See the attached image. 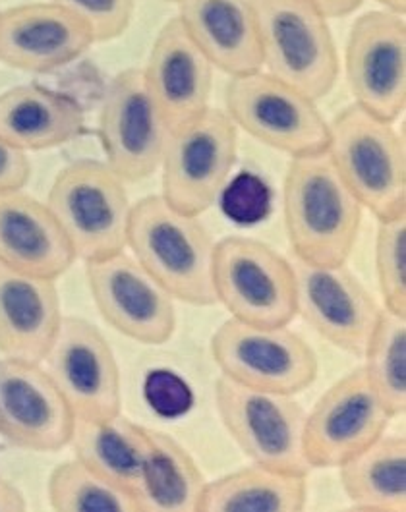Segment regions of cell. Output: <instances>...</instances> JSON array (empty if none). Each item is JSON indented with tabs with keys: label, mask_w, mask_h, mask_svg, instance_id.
Listing matches in <instances>:
<instances>
[{
	"label": "cell",
	"mask_w": 406,
	"mask_h": 512,
	"mask_svg": "<svg viewBox=\"0 0 406 512\" xmlns=\"http://www.w3.org/2000/svg\"><path fill=\"white\" fill-rule=\"evenodd\" d=\"M283 211L290 248L298 261L347 263L362 227L364 207L327 153L290 159Z\"/></svg>",
	"instance_id": "6da1fadb"
},
{
	"label": "cell",
	"mask_w": 406,
	"mask_h": 512,
	"mask_svg": "<svg viewBox=\"0 0 406 512\" xmlns=\"http://www.w3.org/2000/svg\"><path fill=\"white\" fill-rule=\"evenodd\" d=\"M215 244L200 217L176 211L161 196L132 205L126 250L174 300L190 306L217 304Z\"/></svg>",
	"instance_id": "7a4b0ae2"
},
{
	"label": "cell",
	"mask_w": 406,
	"mask_h": 512,
	"mask_svg": "<svg viewBox=\"0 0 406 512\" xmlns=\"http://www.w3.org/2000/svg\"><path fill=\"white\" fill-rule=\"evenodd\" d=\"M356 103L329 122L327 157L377 221L406 217L405 138Z\"/></svg>",
	"instance_id": "3957f363"
},
{
	"label": "cell",
	"mask_w": 406,
	"mask_h": 512,
	"mask_svg": "<svg viewBox=\"0 0 406 512\" xmlns=\"http://www.w3.org/2000/svg\"><path fill=\"white\" fill-rule=\"evenodd\" d=\"M261 70L319 101L337 84L341 62L329 20L310 0H252Z\"/></svg>",
	"instance_id": "277c9868"
},
{
	"label": "cell",
	"mask_w": 406,
	"mask_h": 512,
	"mask_svg": "<svg viewBox=\"0 0 406 512\" xmlns=\"http://www.w3.org/2000/svg\"><path fill=\"white\" fill-rule=\"evenodd\" d=\"M76 259L95 261L126 250L132 201L126 182L105 161L82 159L58 172L47 201Z\"/></svg>",
	"instance_id": "5b68a950"
},
{
	"label": "cell",
	"mask_w": 406,
	"mask_h": 512,
	"mask_svg": "<svg viewBox=\"0 0 406 512\" xmlns=\"http://www.w3.org/2000/svg\"><path fill=\"white\" fill-rule=\"evenodd\" d=\"M238 159V128L209 107L171 130L161 159V198L180 213L202 217L223 196Z\"/></svg>",
	"instance_id": "8992f818"
},
{
	"label": "cell",
	"mask_w": 406,
	"mask_h": 512,
	"mask_svg": "<svg viewBox=\"0 0 406 512\" xmlns=\"http://www.w3.org/2000/svg\"><path fill=\"white\" fill-rule=\"evenodd\" d=\"M213 395L223 426L254 464L302 476L312 472L304 455L306 410L294 395L246 387L225 375Z\"/></svg>",
	"instance_id": "52a82bcc"
},
{
	"label": "cell",
	"mask_w": 406,
	"mask_h": 512,
	"mask_svg": "<svg viewBox=\"0 0 406 512\" xmlns=\"http://www.w3.org/2000/svg\"><path fill=\"white\" fill-rule=\"evenodd\" d=\"M213 288L232 319L277 327L296 317L294 265L256 238L227 236L215 244Z\"/></svg>",
	"instance_id": "ba28073f"
},
{
	"label": "cell",
	"mask_w": 406,
	"mask_h": 512,
	"mask_svg": "<svg viewBox=\"0 0 406 512\" xmlns=\"http://www.w3.org/2000/svg\"><path fill=\"white\" fill-rule=\"evenodd\" d=\"M225 105L236 128L290 159L327 149L329 122L318 101L263 70L231 78Z\"/></svg>",
	"instance_id": "9c48e42d"
},
{
	"label": "cell",
	"mask_w": 406,
	"mask_h": 512,
	"mask_svg": "<svg viewBox=\"0 0 406 512\" xmlns=\"http://www.w3.org/2000/svg\"><path fill=\"white\" fill-rule=\"evenodd\" d=\"M211 356L234 383L296 395L318 377V354L289 325L227 319L211 339Z\"/></svg>",
	"instance_id": "30bf717a"
},
{
	"label": "cell",
	"mask_w": 406,
	"mask_h": 512,
	"mask_svg": "<svg viewBox=\"0 0 406 512\" xmlns=\"http://www.w3.org/2000/svg\"><path fill=\"white\" fill-rule=\"evenodd\" d=\"M171 130L145 86L144 70H122L109 84L101 113L99 140L105 163L126 182H142L161 167Z\"/></svg>",
	"instance_id": "8fae6325"
},
{
	"label": "cell",
	"mask_w": 406,
	"mask_h": 512,
	"mask_svg": "<svg viewBox=\"0 0 406 512\" xmlns=\"http://www.w3.org/2000/svg\"><path fill=\"white\" fill-rule=\"evenodd\" d=\"M43 366L76 420H109L122 414V379L115 352L87 319L64 315Z\"/></svg>",
	"instance_id": "7c38bea8"
},
{
	"label": "cell",
	"mask_w": 406,
	"mask_h": 512,
	"mask_svg": "<svg viewBox=\"0 0 406 512\" xmlns=\"http://www.w3.org/2000/svg\"><path fill=\"white\" fill-rule=\"evenodd\" d=\"M391 420L364 368L350 371L306 412L304 455L310 468H339L379 439Z\"/></svg>",
	"instance_id": "4fadbf2b"
},
{
	"label": "cell",
	"mask_w": 406,
	"mask_h": 512,
	"mask_svg": "<svg viewBox=\"0 0 406 512\" xmlns=\"http://www.w3.org/2000/svg\"><path fill=\"white\" fill-rule=\"evenodd\" d=\"M347 84L354 103L395 122L406 109L405 16L370 10L356 18L345 51Z\"/></svg>",
	"instance_id": "5bb4252c"
},
{
	"label": "cell",
	"mask_w": 406,
	"mask_h": 512,
	"mask_svg": "<svg viewBox=\"0 0 406 512\" xmlns=\"http://www.w3.org/2000/svg\"><path fill=\"white\" fill-rule=\"evenodd\" d=\"M86 279L95 308L120 335L153 346L173 339L174 298L132 254L87 261Z\"/></svg>",
	"instance_id": "9a60e30c"
},
{
	"label": "cell",
	"mask_w": 406,
	"mask_h": 512,
	"mask_svg": "<svg viewBox=\"0 0 406 512\" xmlns=\"http://www.w3.org/2000/svg\"><path fill=\"white\" fill-rule=\"evenodd\" d=\"M296 315L333 346L362 356L383 306L347 263L316 265L292 261Z\"/></svg>",
	"instance_id": "2e32d148"
},
{
	"label": "cell",
	"mask_w": 406,
	"mask_h": 512,
	"mask_svg": "<svg viewBox=\"0 0 406 512\" xmlns=\"http://www.w3.org/2000/svg\"><path fill=\"white\" fill-rule=\"evenodd\" d=\"M76 416L43 364L0 358V437L33 453L68 447Z\"/></svg>",
	"instance_id": "e0dca14e"
},
{
	"label": "cell",
	"mask_w": 406,
	"mask_h": 512,
	"mask_svg": "<svg viewBox=\"0 0 406 512\" xmlns=\"http://www.w3.org/2000/svg\"><path fill=\"white\" fill-rule=\"evenodd\" d=\"M86 24L57 2L0 10V62L24 72H53L93 45Z\"/></svg>",
	"instance_id": "ac0fdd59"
},
{
	"label": "cell",
	"mask_w": 406,
	"mask_h": 512,
	"mask_svg": "<svg viewBox=\"0 0 406 512\" xmlns=\"http://www.w3.org/2000/svg\"><path fill=\"white\" fill-rule=\"evenodd\" d=\"M142 70L145 86L169 130L209 109L215 68L178 18L169 20L157 33Z\"/></svg>",
	"instance_id": "d6986e66"
},
{
	"label": "cell",
	"mask_w": 406,
	"mask_h": 512,
	"mask_svg": "<svg viewBox=\"0 0 406 512\" xmlns=\"http://www.w3.org/2000/svg\"><path fill=\"white\" fill-rule=\"evenodd\" d=\"M76 254L53 211L24 190L0 194V265L33 277H62Z\"/></svg>",
	"instance_id": "ffe728a7"
},
{
	"label": "cell",
	"mask_w": 406,
	"mask_h": 512,
	"mask_svg": "<svg viewBox=\"0 0 406 512\" xmlns=\"http://www.w3.org/2000/svg\"><path fill=\"white\" fill-rule=\"evenodd\" d=\"M64 319L55 279L0 265V354L43 364Z\"/></svg>",
	"instance_id": "44dd1931"
},
{
	"label": "cell",
	"mask_w": 406,
	"mask_h": 512,
	"mask_svg": "<svg viewBox=\"0 0 406 512\" xmlns=\"http://www.w3.org/2000/svg\"><path fill=\"white\" fill-rule=\"evenodd\" d=\"M178 20L213 68L229 78L261 70L252 0H178Z\"/></svg>",
	"instance_id": "7402d4cb"
},
{
	"label": "cell",
	"mask_w": 406,
	"mask_h": 512,
	"mask_svg": "<svg viewBox=\"0 0 406 512\" xmlns=\"http://www.w3.org/2000/svg\"><path fill=\"white\" fill-rule=\"evenodd\" d=\"M84 126V109L64 93L41 86L0 93V140L24 153L72 142Z\"/></svg>",
	"instance_id": "603a6c76"
},
{
	"label": "cell",
	"mask_w": 406,
	"mask_h": 512,
	"mask_svg": "<svg viewBox=\"0 0 406 512\" xmlns=\"http://www.w3.org/2000/svg\"><path fill=\"white\" fill-rule=\"evenodd\" d=\"M68 445L74 449V458L130 495L138 507L136 499L149 453V427L122 414L109 420H76Z\"/></svg>",
	"instance_id": "cb8c5ba5"
},
{
	"label": "cell",
	"mask_w": 406,
	"mask_h": 512,
	"mask_svg": "<svg viewBox=\"0 0 406 512\" xmlns=\"http://www.w3.org/2000/svg\"><path fill=\"white\" fill-rule=\"evenodd\" d=\"M308 501V476L254 464L207 482L200 512H300Z\"/></svg>",
	"instance_id": "d4e9b609"
},
{
	"label": "cell",
	"mask_w": 406,
	"mask_h": 512,
	"mask_svg": "<svg viewBox=\"0 0 406 512\" xmlns=\"http://www.w3.org/2000/svg\"><path fill=\"white\" fill-rule=\"evenodd\" d=\"M205 484L198 462L173 435L149 429L138 511L200 512Z\"/></svg>",
	"instance_id": "484cf974"
},
{
	"label": "cell",
	"mask_w": 406,
	"mask_h": 512,
	"mask_svg": "<svg viewBox=\"0 0 406 512\" xmlns=\"http://www.w3.org/2000/svg\"><path fill=\"white\" fill-rule=\"evenodd\" d=\"M348 501L360 511H406V439L383 433L339 466Z\"/></svg>",
	"instance_id": "4316f807"
},
{
	"label": "cell",
	"mask_w": 406,
	"mask_h": 512,
	"mask_svg": "<svg viewBox=\"0 0 406 512\" xmlns=\"http://www.w3.org/2000/svg\"><path fill=\"white\" fill-rule=\"evenodd\" d=\"M362 366L393 418L406 412V317L381 310Z\"/></svg>",
	"instance_id": "83f0119b"
},
{
	"label": "cell",
	"mask_w": 406,
	"mask_h": 512,
	"mask_svg": "<svg viewBox=\"0 0 406 512\" xmlns=\"http://www.w3.org/2000/svg\"><path fill=\"white\" fill-rule=\"evenodd\" d=\"M49 503L60 512H138L130 495L103 480L78 458L60 462L49 476Z\"/></svg>",
	"instance_id": "f1b7e54d"
},
{
	"label": "cell",
	"mask_w": 406,
	"mask_h": 512,
	"mask_svg": "<svg viewBox=\"0 0 406 512\" xmlns=\"http://www.w3.org/2000/svg\"><path fill=\"white\" fill-rule=\"evenodd\" d=\"M376 275L383 310L406 317V217L377 221Z\"/></svg>",
	"instance_id": "f546056e"
},
{
	"label": "cell",
	"mask_w": 406,
	"mask_h": 512,
	"mask_svg": "<svg viewBox=\"0 0 406 512\" xmlns=\"http://www.w3.org/2000/svg\"><path fill=\"white\" fill-rule=\"evenodd\" d=\"M86 24L95 43L113 41L130 28L136 0H53Z\"/></svg>",
	"instance_id": "4dcf8cb0"
},
{
	"label": "cell",
	"mask_w": 406,
	"mask_h": 512,
	"mask_svg": "<svg viewBox=\"0 0 406 512\" xmlns=\"http://www.w3.org/2000/svg\"><path fill=\"white\" fill-rule=\"evenodd\" d=\"M225 209L236 221H258L265 215L269 194L258 178L246 174L225 188Z\"/></svg>",
	"instance_id": "1f68e13d"
},
{
	"label": "cell",
	"mask_w": 406,
	"mask_h": 512,
	"mask_svg": "<svg viewBox=\"0 0 406 512\" xmlns=\"http://www.w3.org/2000/svg\"><path fill=\"white\" fill-rule=\"evenodd\" d=\"M31 178L28 153L0 140V194L24 190Z\"/></svg>",
	"instance_id": "d6a6232c"
},
{
	"label": "cell",
	"mask_w": 406,
	"mask_h": 512,
	"mask_svg": "<svg viewBox=\"0 0 406 512\" xmlns=\"http://www.w3.org/2000/svg\"><path fill=\"white\" fill-rule=\"evenodd\" d=\"M149 393L151 402H155V406L163 412H182L190 402L186 385L171 373H157L151 377Z\"/></svg>",
	"instance_id": "836d02e7"
},
{
	"label": "cell",
	"mask_w": 406,
	"mask_h": 512,
	"mask_svg": "<svg viewBox=\"0 0 406 512\" xmlns=\"http://www.w3.org/2000/svg\"><path fill=\"white\" fill-rule=\"evenodd\" d=\"M319 12L331 20V18H345L352 12H356L364 0H310Z\"/></svg>",
	"instance_id": "e575fe53"
},
{
	"label": "cell",
	"mask_w": 406,
	"mask_h": 512,
	"mask_svg": "<svg viewBox=\"0 0 406 512\" xmlns=\"http://www.w3.org/2000/svg\"><path fill=\"white\" fill-rule=\"evenodd\" d=\"M24 509H26V501L20 489L10 484L8 480L0 478V511L14 512L24 511Z\"/></svg>",
	"instance_id": "d590c367"
},
{
	"label": "cell",
	"mask_w": 406,
	"mask_h": 512,
	"mask_svg": "<svg viewBox=\"0 0 406 512\" xmlns=\"http://www.w3.org/2000/svg\"><path fill=\"white\" fill-rule=\"evenodd\" d=\"M376 2L383 6V10H389V12H395L401 16L406 14V0H376Z\"/></svg>",
	"instance_id": "8d00e7d4"
},
{
	"label": "cell",
	"mask_w": 406,
	"mask_h": 512,
	"mask_svg": "<svg viewBox=\"0 0 406 512\" xmlns=\"http://www.w3.org/2000/svg\"><path fill=\"white\" fill-rule=\"evenodd\" d=\"M165 2H178V0H165Z\"/></svg>",
	"instance_id": "74e56055"
}]
</instances>
